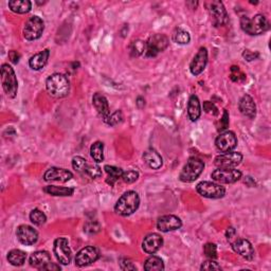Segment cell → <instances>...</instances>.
Masks as SVG:
<instances>
[{
	"instance_id": "50",
	"label": "cell",
	"mask_w": 271,
	"mask_h": 271,
	"mask_svg": "<svg viewBox=\"0 0 271 271\" xmlns=\"http://www.w3.org/2000/svg\"><path fill=\"white\" fill-rule=\"evenodd\" d=\"M244 182H245V184H247V185H248V186H250V187H252V186H254V185H255V181H254V179H253L252 177H250V176L245 177V179H244Z\"/></svg>"
},
{
	"instance_id": "14",
	"label": "cell",
	"mask_w": 271,
	"mask_h": 271,
	"mask_svg": "<svg viewBox=\"0 0 271 271\" xmlns=\"http://www.w3.org/2000/svg\"><path fill=\"white\" fill-rule=\"evenodd\" d=\"M215 145H216V149L222 154L232 151L236 148V145H238V138H236L233 131L227 130L219 134L216 140H215Z\"/></svg>"
},
{
	"instance_id": "46",
	"label": "cell",
	"mask_w": 271,
	"mask_h": 271,
	"mask_svg": "<svg viewBox=\"0 0 271 271\" xmlns=\"http://www.w3.org/2000/svg\"><path fill=\"white\" fill-rule=\"evenodd\" d=\"M242 58H244L248 61H252V60H258L260 58V53L250 51V50L247 49V50H245L244 52H242Z\"/></svg>"
},
{
	"instance_id": "4",
	"label": "cell",
	"mask_w": 271,
	"mask_h": 271,
	"mask_svg": "<svg viewBox=\"0 0 271 271\" xmlns=\"http://www.w3.org/2000/svg\"><path fill=\"white\" fill-rule=\"evenodd\" d=\"M204 161L199 158L192 157L187 160L186 164L183 166L182 171L180 172L179 180L184 183L194 182L201 175V173L204 172Z\"/></svg>"
},
{
	"instance_id": "29",
	"label": "cell",
	"mask_w": 271,
	"mask_h": 271,
	"mask_svg": "<svg viewBox=\"0 0 271 271\" xmlns=\"http://www.w3.org/2000/svg\"><path fill=\"white\" fill-rule=\"evenodd\" d=\"M104 170H105V172L107 173L106 182L110 186H114L118 180L122 179V175H123L122 169L117 168V166H114V165H105L104 166Z\"/></svg>"
},
{
	"instance_id": "47",
	"label": "cell",
	"mask_w": 271,
	"mask_h": 271,
	"mask_svg": "<svg viewBox=\"0 0 271 271\" xmlns=\"http://www.w3.org/2000/svg\"><path fill=\"white\" fill-rule=\"evenodd\" d=\"M229 126V114L227 110H224V114H222V117L220 119V127L219 129L220 130H224V129H227V127Z\"/></svg>"
},
{
	"instance_id": "10",
	"label": "cell",
	"mask_w": 271,
	"mask_h": 271,
	"mask_svg": "<svg viewBox=\"0 0 271 271\" xmlns=\"http://www.w3.org/2000/svg\"><path fill=\"white\" fill-rule=\"evenodd\" d=\"M53 252L58 262L61 265H69L72 260V251L69 246V241L65 238H59L54 241Z\"/></svg>"
},
{
	"instance_id": "51",
	"label": "cell",
	"mask_w": 271,
	"mask_h": 271,
	"mask_svg": "<svg viewBox=\"0 0 271 271\" xmlns=\"http://www.w3.org/2000/svg\"><path fill=\"white\" fill-rule=\"evenodd\" d=\"M136 104L139 108H143L145 106V100L142 98V96H138Z\"/></svg>"
},
{
	"instance_id": "6",
	"label": "cell",
	"mask_w": 271,
	"mask_h": 271,
	"mask_svg": "<svg viewBox=\"0 0 271 271\" xmlns=\"http://www.w3.org/2000/svg\"><path fill=\"white\" fill-rule=\"evenodd\" d=\"M170 40L164 34L157 33L151 35L147 41V51H145V58H156L157 55L163 52L169 47Z\"/></svg>"
},
{
	"instance_id": "9",
	"label": "cell",
	"mask_w": 271,
	"mask_h": 271,
	"mask_svg": "<svg viewBox=\"0 0 271 271\" xmlns=\"http://www.w3.org/2000/svg\"><path fill=\"white\" fill-rule=\"evenodd\" d=\"M196 190L199 195L209 199H219L226 195L225 186L212 181L199 182L196 186Z\"/></svg>"
},
{
	"instance_id": "28",
	"label": "cell",
	"mask_w": 271,
	"mask_h": 271,
	"mask_svg": "<svg viewBox=\"0 0 271 271\" xmlns=\"http://www.w3.org/2000/svg\"><path fill=\"white\" fill-rule=\"evenodd\" d=\"M44 192L49 194L51 196H60V197H68L72 196L74 193V189L72 187H65V186H58V185H48L44 189Z\"/></svg>"
},
{
	"instance_id": "33",
	"label": "cell",
	"mask_w": 271,
	"mask_h": 271,
	"mask_svg": "<svg viewBox=\"0 0 271 271\" xmlns=\"http://www.w3.org/2000/svg\"><path fill=\"white\" fill-rule=\"evenodd\" d=\"M90 156L95 163H101L104 160V144L101 141L94 142L90 147Z\"/></svg>"
},
{
	"instance_id": "18",
	"label": "cell",
	"mask_w": 271,
	"mask_h": 271,
	"mask_svg": "<svg viewBox=\"0 0 271 271\" xmlns=\"http://www.w3.org/2000/svg\"><path fill=\"white\" fill-rule=\"evenodd\" d=\"M73 178V174L66 169L50 168L44 174V180L47 182H67Z\"/></svg>"
},
{
	"instance_id": "42",
	"label": "cell",
	"mask_w": 271,
	"mask_h": 271,
	"mask_svg": "<svg viewBox=\"0 0 271 271\" xmlns=\"http://www.w3.org/2000/svg\"><path fill=\"white\" fill-rule=\"evenodd\" d=\"M204 110H205V113L210 114V115H212L214 117L218 116V114H219L218 108L216 107V105H215L214 103H212L210 101H206L204 103Z\"/></svg>"
},
{
	"instance_id": "8",
	"label": "cell",
	"mask_w": 271,
	"mask_h": 271,
	"mask_svg": "<svg viewBox=\"0 0 271 271\" xmlns=\"http://www.w3.org/2000/svg\"><path fill=\"white\" fill-rule=\"evenodd\" d=\"M208 11L211 16V22L214 27H224L229 22V16L224 3L219 0H214L208 3Z\"/></svg>"
},
{
	"instance_id": "30",
	"label": "cell",
	"mask_w": 271,
	"mask_h": 271,
	"mask_svg": "<svg viewBox=\"0 0 271 271\" xmlns=\"http://www.w3.org/2000/svg\"><path fill=\"white\" fill-rule=\"evenodd\" d=\"M27 260V253L23 250L13 249L8 253V261L13 266L20 267L23 266Z\"/></svg>"
},
{
	"instance_id": "1",
	"label": "cell",
	"mask_w": 271,
	"mask_h": 271,
	"mask_svg": "<svg viewBox=\"0 0 271 271\" xmlns=\"http://www.w3.org/2000/svg\"><path fill=\"white\" fill-rule=\"evenodd\" d=\"M46 89L52 98H65L70 92V82L65 74L53 73L46 81Z\"/></svg>"
},
{
	"instance_id": "23",
	"label": "cell",
	"mask_w": 271,
	"mask_h": 271,
	"mask_svg": "<svg viewBox=\"0 0 271 271\" xmlns=\"http://www.w3.org/2000/svg\"><path fill=\"white\" fill-rule=\"evenodd\" d=\"M239 108L241 114L249 119H254L256 116V105L253 98L249 94H244L241 96L239 103Z\"/></svg>"
},
{
	"instance_id": "15",
	"label": "cell",
	"mask_w": 271,
	"mask_h": 271,
	"mask_svg": "<svg viewBox=\"0 0 271 271\" xmlns=\"http://www.w3.org/2000/svg\"><path fill=\"white\" fill-rule=\"evenodd\" d=\"M182 227V221L175 215H163L157 220V229L159 231L168 233L179 230Z\"/></svg>"
},
{
	"instance_id": "39",
	"label": "cell",
	"mask_w": 271,
	"mask_h": 271,
	"mask_svg": "<svg viewBox=\"0 0 271 271\" xmlns=\"http://www.w3.org/2000/svg\"><path fill=\"white\" fill-rule=\"evenodd\" d=\"M204 252L208 259L215 260L217 258V247L213 242H208L204 246Z\"/></svg>"
},
{
	"instance_id": "44",
	"label": "cell",
	"mask_w": 271,
	"mask_h": 271,
	"mask_svg": "<svg viewBox=\"0 0 271 271\" xmlns=\"http://www.w3.org/2000/svg\"><path fill=\"white\" fill-rule=\"evenodd\" d=\"M200 270H221V267L214 260H209L203 263Z\"/></svg>"
},
{
	"instance_id": "2",
	"label": "cell",
	"mask_w": 271,
	"mask_h": 271,
	"mask_svg": "<svg viewBox=\"0 0 271 271\" xmlns=\"http://www.w3.org/2000/svg\"><path fill=\"white\" fill-rule=\"evenodd\" d=\"M140 206V197L135 191H127L118 199L115 206V211L121 216H129L135 213Z\"/></svg>"
},
{
	"instance_id": "25",
	"label": "cell",
	"mask_w": 271,
	"mask_h": 271,
	"mask_svg": "<svg viewBox=\"0 0 271 271\" xmlns=\"http://www.w3.org/2000/svg\"><path fill=\"white\" fill-rule=\"evenodd\" d=\"M49 58H50V50L45 49L36 54H34L33 57L30 58L29 66L32 70H35V71L41 70V69L47 65Z\"/></svg>"
},
{
	"instance_id": "16",
	"label": "cell",
	"mask_w": 271,
	"mask_h": 271,
	"mask_svg": "<svg viewBox=\"0 0 271 271\" xmlns=\"http://www.w3.org/2000/svg\"><path fill=\"white\" fill-rule=\"evenodd\" d=\"M16 236L18 241L26 246H32L38 241V232L31 226L22 225L17 228Z\"/></svg>"
},
{
	"instance_id": "31",
	"label": "cell",
	"mask_w": 271,
	"mask_h": 271,
	"mask_svg": "<svg viewBox=\"0 0 271 271\" xmlns=\"http://www.w3.org/2000/svg\"><path fill=\"white\" fill-rule=\"evenodd\" d=\"M144 269L147 271H161L164 270V263L161 258L152 255L145 261Z\"/></svg>"
},
{
	"instance_id": "36",
	"label": "cell",
	"mask_w": 271,
	"mask_h": 271,
	"mask_svg": "<svg viewBox=\"0 0 271 271\" xmlns=\"http://www.w3.org/2000/svg\"><path fill=\"white\" fill-rule=\"evenodd\" d=\"M30 220L35 226H43L46 224L47 216L43 211H40L39 209H34L30 213Z\"/></svg>"
},
{
	"instance_id": "12",
	"label": "cell",
	"mask_w": 271,
	"mask_h": 271,
	"mask_svg": "<svg viewBox=\"0 0 271 271\" xmlns=\"http://www.w3.org/2000/svg\"><path fill=\"white\" fill-rule=\"evenodd\" d=\"M100 258L99 250L93 246H87L82 248L75 255V266L85 267L95 263Z\"/></svg>"
},
{
	"instance_id": "26",
	"label": "cell",
	"mask_w": 271,
	"mask_h": 271,
	"mask_svg": "<svg viewBox=\"0 0 271 271\" xmlns=\"http://www.w3.org/2000/svg\"><path fill=\"white\" fill-rule=\"evenodd\" d=\"M187 116L192 122H196L201 116V105L198 96L192 94L187 102Z\"/></svg>"
},
{
	"instance_id": "7",
	"label": "cell",
	"mask_w": 271,
	"mask_h": 271,
	"mask_svg": "<svg viewBox=\"0 0 271 271\" xmlns=\"http://www.w3.org/2000/svg\"><path fill=\"white\" fill-rule=\"evenodd\" d=\"M45 30V23L39 16H32L25 24L23 34L24 37L29 40H36L41 37Z\"/></svg>"
},
{
	"instance_id": "34",
	"label": "cell",
	"mask_w": 271,
	"mask_h": 271,
	"mask_svg": "<svg viewBox=\"0 0 271 271\" xmlns=\"http://www.w3.org/2000/svg\"><path fill=\"white\" fill-rule=\"evenodd\" d=\"M173 41L178 45H186L190 43L191 35L190 33L181 29V28H176L175 31L173 32Z\"/></svg>"
},
{
	"instance_id": "20",
	"label": "cell",
	"mask_w": 271,
	"mask_h": 271,
	"mask_svg": "<svg viewBox=\"0 0 271 271\" xmlns=\"http://www.w3.org/2000/svg\"><path fill=\"white\" fill-rule=\"evenodd\" d=\"M163 245V239L161 235L157 233H151L145 236L142 242V249L145 253L155 254Z\"/></svg>"
},
{
	"instance_id": "19",
	"label": "cell",
	"mask_w": 271,
	"mask_h": 271,
	"mask_svg": "<svg viewBox=\"0 0 271 271\" xmlns=\"http://www.w3.org/2000/svg\"><path fill=\"white\" fill-rule=\"evenodd\" d=\"M208 64V50L207 48L201 47L196 53L195 57L193 58L190 64V71L193 75H199L204 72L206 66Z\"/></svg>"
},
{
	"instance_id": "38",
	"label": "cell",
	"mask_w": 271,
	"mask_h": 271,
	"mask_svg": "<svg viewBox=\"0 0 271 271\" xmlns=\"http://www.w3.org/2000/svg\"><path fill=\"white\" fill-rule=\"evenodd\" d=\"M123 121V114L121 110H116L115 113L110 114L108 117V119L106 120V124L109 125V126H116V125L120 124Z\"/></svg>"
},
{
	"instance_id": "48",
	"label": "cell",
	"mask_w": 271,
	"mask_h": 271,
	"mask_svg": "<svg viewBox=\"0 0 271 271\" xmlns=\"http://www.w3.org/2000/svg\"><path fill=\"white\" fill-rule=\"evenodd\" d=\"M9 59H10V60L13 62L14 65H16V64H18V62H19L20 55H19V53L17 51L11 50V51H9Z\"/></svg>"
},
{
	"instance_id": "11",
	"label": "cell",
	"mask_w": 271,
	"mask_h": 271,
	"mask_svg": "<svg viewBox=\"0 0 271 271\" xmlns=\"http://www.w3.org/2000/svg\"><path fill=\"white\" fill-rule=\"evenodd\" d=\"M241 176V172L236 169H217L211 174L212 179L219 184L235 183L239 181Z\"/></svg>"
},
{
	"instance_id": "17",
	"label": "cell",
	"mask_w": 271,
	"mask_h": 271,
	"mask_svg": "<svg viewBox=\"0 0 271 271\" xmlns=\"http://www.w3.org/2000/svg\"><path fill=\"white\" fill-rule=\"evenodd\" d=\"M231 246L233 251L241 255L247 261H252L254 259V249L248 240L245 239H236L234 241H231Z\"/></svg>"
},
{
	"instance_id": "49",
	"label": "cell",
	"mask_w": 271,
	"mask_h": 271,
	"mask_svg": "<svg viewBox=\"0 0 271 271\" xmlns=\"http://www.w3.org/2000/svg\"><path fill=\"white\" fill-rule=\"evenodd\" d=\"M235 235H236V231H235L234 228H229L227 230V232H226L227 240L229 241H232V240L235 238Z\"/></svg>"
},
{
	"instance_id": "27",
	"label": "cell",
	"mask_w": 271,
	"mask_h": 271,
	"mask_svg": "<svg viewBox=\"0 0 271 271\" xmlns=\"http://www.w3.org/2000/svg\"><path fill=\"white\" fill-rule=\"evenodd\" d=\"M8 5L12 12L17 14H27L32 9V2L29 0H10Z\"/></svg>"
},
{
	"instance_id": "37",
	"label": "cell",
	"mask_w": 271,
	"mask_h": 271,
	"mask_svg": "<svg viewBox=\"0 0 271 271\" xmlns=\"http://www.w3.org/2000/svg\"><path fill=\"white\" fill-rule=\"evenodd\" d=\"M230 79L234 83H244L246 81V75L239 66H232L230 69Z\"/></svg>"
},
{
	"instance_id": "43",
	"label": "cell",
	"mask_w": 271,
	"mask_h": 271,
	"mask_svg": "<svg viewBox=\"0 0 271 271\" xmlns=\"http://www.w3.org/2000/svg\"><path fill=\"white\" fill-rule=\"evenodd\" d=\"M84 231L88 234H95L100 231V225L95 221H89L84 227Z\"/></svg>"
},
{
	"instance_id": "45",
	"label": "cell",
	"mask_w": 271,
	"mask_h": 271,
	"mask_svg": "<svg viewBox=\"0 0 271 271\" xmlns=\"http://www.w3.org/2000/svg\"><path fill=\"white\" fill-rule=\"evenodd\" d=\"M120 267L122 270H137V267L134 265V263L131 262L129 259H121L120 262Z\"/></svg>"
},
{
	"instance_id": "35",
	"label": "cell",
	"mask_w": 271,
	"mask_h": 271,
	"mask_svg": "<svg viewBox=\"0 0 271 271\" xmlns=\"http://www.w3.org/2000/svg\"><path fill=\"white\" fill-rule=\"evenodd\" d=\"M88 162L85 158L81 156H76L72 159V168L75 172H78L82 175H86V171L88 168Z\"/></svg>"
},
{
	"instance_id": "24",
	"label": "cell",
	"mask_w": 271,
	"mask_h": 271,
	"mask_svg": "<svg viewBox=\"0 0 271 271\" xmlns=\"http://www.w3.org/2000/svg\"><path fill=\"white\" fill-rule=\"evenodd\" d=\"M143 160L151 169L159 170L163 164V159L159 152L154 149H149L143 152Z\"/></svg>"
},
{
	"instance_id": "21",
	"label": "cell",
	"mask_w": 271,
	"mask_h": 271,
	"mask_svg": "<svg viewBox=\"0 0 271 271\" xmlns=\"http://www.w3.org/2000/svg\"><path fill=\"white\" fill-rule=\"evenodd\" d=\"M29 262L32 267L38 270H46L47 267L52 263L50 253L45 251V250H39V251L32 253Z\"/></svg>"
},
{
	"instance_id": "13",
	"label": "cell",
	"mask_w": 271,
	"mask_h": 271,
	"mask_svg": "<svg viewBox=\"0 0 271 271\" xmlns=\"http://www.w3.org/2000/svg\"><path fill=\"white\" fill-rule=\"evenodd\" d=\"M242 161V155L239 151L224 152L215 158L214 164L218 169H235Z\"/></svg>"
},
{
	"instance_id": "32",
	"label": "cell",
	"mask_w": 271,
	"mask_h": 271,
	"mask_svg": "<svg viewBox=\"0 0 271 271\" xmlns=\"http://www.w3.org/2000/svg\"><path fill=\"white\" fill-rule=\"evenodd\" d=\"M147 51V41H143L141 39H136L131 41L129 45V52L133 58L141 57V55L145 54Z\"/></svg>"
},
{
	"instance_id": "40",
	"label": "cell",
	"mask_w": 271,
	"mask_h": 271,
	"mask_svg": "<svg viewBox=\"0 0 271 271\" xmlns=\"http://www.w3.org/2000/svg\"><path fill=\"white\" fill-rule=\"evenodd\" d=\"M86 175L91 179L100 178L102 176V170L98 164H88V168L86 171Z\"/></svg>"
},
{
	"instance_id": "3",
	"label": "cell",
	"mask_w": 271,
	"mask_h": 271,
	"mask_svg": "<svg viewBox=\"0 0 271 271\" xmlns=\"http://www.w3.org/2000/svg\"><path fill=\"white\" fill-rule=\"evenodd\" d=\"M241 28L249 35H261L269 29V22L262 14H256L252 18L242 16L241 18Z\"/></svg>"
},
{
	"instance_id": "5",
	"label": "cell",
	"mask_w": 271,
	"mask_h": 271,
	"mask_svg": "<svg viewBox=\"0 0 271 271\" xmlns=\"http://www.w3.org/2000/svg\"><path fill=\"white\" fill-rule=\"evenodd\" d=\"M0 75H1V85L5 94L10 99H14L18 91V81L15 71L9 64H3L0 69Z\"/></svg>"
},
{
	"instance_id": "22",
	"label": "cell",
	"mask_w": 271,
	"mask_h": 271,
	"mask_svg": "<svg viewBox=\"0 0 271 271\" xmlns=\"http://www.w3.org/2000/svg\"><path fill=\"white\" fill-rule=\"evenodd\" d=\"M92 104L95 110L98 111L99 116L103 119V121L106 122L108 117L110 116V109L107 99L102 93L96 92L92 96Z\"/></svg>"
},
{
	"instance_id": "41",
	"label": "cell",
	"mask_w": 271,
	"mask_h": 271,
	"mask_svg": "<svg viewBox=\"0 0 271 271\" xmlns=\"http://www.w3.org/2000/svg\"><path fill=\"white\" fill-rule=\"evenodd\" d=\"M139 178V173L135 170H129L126 172H123L122 180L125 183H134L136 182Z\"/></svg>"
}]
</instances>
